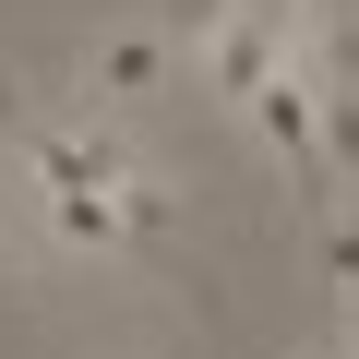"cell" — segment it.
<instances>
[{
    "label": "cell",
    "instance_id": "obj_1",
    "mask_svg": "<svg viewBox=\"0 0 359 359\" xmlns=\"http://www.w3.org/2000/svg\"><path fill=\"white\" fill-rule=\"evenodd\" d=\"M13 156H25V192H132L144 180V144L120 120H25Z\"/></svg>",
    "mask_w": 359,
    "mask_h": 359
},
{
    "label": "cell",
    "instance_id": "obj_2",
    "mask_svg": "<svg viewBox=\"0 0 359 359\" xmlns=\"http://www.w3.org/2000/svg\"><path fill=\"white\" fill-rule=\"evenodd\" d=\"M168 60H180V48H168L156 25H96V36H84V108H96V120L156 108V96H168Z\"/></svg>",
    "mask_w": 359,
    "mask_h": 359
},
{
    "label": "cell",
    "instance_id": "obj_3",
    "mask_svg": "<svg viewBox=\"0 0 359 359\" xmlns=\"http://www.w3.org/2000/svg\"><path fill=\"white\" fill-rule=\"evenodd\" d=\"M323 84H347V72H299V60H287V72H276V84L240 108V120L276 144V168L299 180V192H323V168H311V96H323Z\"/></svg>",
    "mask_w": 359,
    "mask_h": 359
},
{
    "label": "cell",
    "instance_id": "obj_4",
    "mask_svg": "<svg viewBox=\"0 0 359 359\" xmlns=\"http://www.w3.org/2000/svg\"><path fill=\"white\" fill-rule=\"evenodd\" d=\"M36 228H48V252H84V264L132 252V228H120V192H36Z\"/></svg>",
    "mask_w": 359,
    "mask_h": 359
},
{
    "label": "cell",
    "instance_id": "obj_5",
    "mask_svg": "<svg viewBox=\"0 0 359 359\" xmlns=\"http://www.w3.org/2000/svg\"><path fill=\"white\" fill-rule=\"evenodd\" d=\"M311 168L323 180H359V72L311 96Z\"/></svg>",
    "mask_w": 359,
    "mask_h": 359
},
{
    "label": "cell",
    "instance_id": "obj_6",
    "mask_svg": "<svg viewBox=\"0 0 359 359\" xmlns=\"http://www.w3.org/2000/svg\"><path fill=\"white\" fill-rule=\"evenodd\" d=\"M120 228H132V252H144V240H180V192H168L156 168L132 180V192H120Z\"/></svg>",
    "mask_w": 359,
    "mask_h": 359
},
{
    "label": "cell",
    "instance_id": "obj_7",
    "mask_svg": "<svg viewBox=\"0 0 359 359\" xmlns=\"http://www.w3.org/2000/svg\"><path fill=\"white\" fill-rule=\"evenodd\" d=\"M228 13H240V0H168V25H156V36H168V48H204Z\"/></svg>",
    "mask_w": 359,
    "mask_h": 359
},
{
    "label": "cell",
    "instance_id": "obj_8",
    "mask_svg": "<svg viewBox=\"0 0 359 359\" xmlns=\"http://www.w3.org/2000/svg\"><path fill=\"white\" fill-rule=\"evenodd\" d=\"M323 276L359 287V216H323Z\"/></svg>",
    "mask_w": 359,
    "mask_h": 359
},
{
    "label": "cell",
    "instance_id": "obj_9",
    "mask_svg": "<svg viewBox=\"0 0 359 359\" xmlns=\"http://www.w3.org/2000/svg\"><path fill=\"white\" fill-rule=\"evenodd\" d=\"M25 264H36V252H25V228H13V216H0V287H13Z\"/></svg>",
    "mask_w": 359,
    "mask_h": 359
},
{
    "label": "cell",
    "instance_id": "obj_10",
    "mask_svg": "<svg viewBox=\"0 0 359 359\" xmlns=\"http://www.w3.org/2000/svg\"><path fill=\"white\" fill-rule=\"evenodd\" d=\"M25 132V96H13V72H0V144H13Z\"/></svg>",
    "mask_w": 359,
    "mask_h": 359
},
{
    "label": "cell",
    "instance_id": "obj_11",
    "mask_svg": "<svg viewBox=\"0 0 359 359\" xmlns=\"http://www.w3.org/2000/svg\"><path fill=\"white\" fill-rule=\"evenodd\" d=\"M335 359H359V323H347V335H335Z\"/></svg>",
    "mask_w": 359,
    "mask_h": 359
},
{
    "label": "cell",
    "instance_id": "obj_12",
    "mask_svg": "<svg viewBox=\"0 0 359 359\" xmlns=\"http://www.w3.org/2000/svg\"><path fill=\"white\" fill-rule=\"evenodd\" d=\"M108 359H156V347H108Z\"/></svg>",
    "mask_w": 359,
    "mask_h": 359
},
{
    "label": "cell",
    "instance_id": "obj_13",
    "mask_svg": "<svg viewBox=\"0 0 359 359\" xmlns=\"http://www.w3.org/2000/svg\"><path fill=\"white\" fill-rule=\"evenodd\" d=\"M299 359H335V347H299Z\"/></svg>",
    "mask_w": 359,
    "mask_h": 359
}]
</instances>
